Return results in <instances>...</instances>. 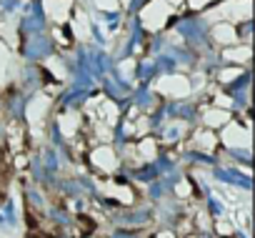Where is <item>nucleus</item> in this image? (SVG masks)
Wrapping results in <instances>:
<instances>
[]
</instances>
